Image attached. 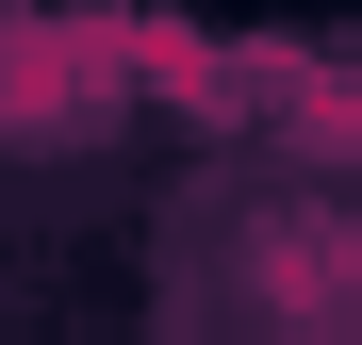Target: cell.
<instances>
[{"mask_svg":"<svg viewBox=\"0 0 362 345\" xmlns=\"http://www.w3.org/2000/svg\"><path fill=\"white\" fill-rule=\"evenodd\" d=\"M230 296H247L264 345H362V181L264 198L247 247H230Z\"/></svg>","mask_w":362,"mask_h":345,"instance_id":"cell-1","label":"cell"}]
</instances>
